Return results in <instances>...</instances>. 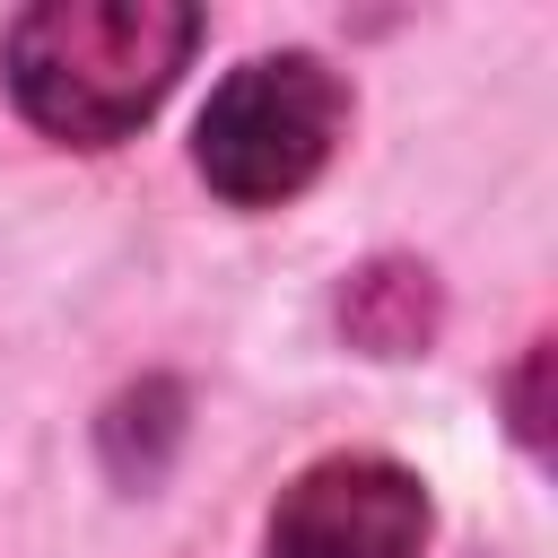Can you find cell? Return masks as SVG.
<instances>
[{
    "mask_svg": "<svg viewBox=\"0 0 558 558\" xmlns=\"http://www.w3.org/2000/svg\"><path fill=\"white\" fill-rule=\"evenodd\" d=\"M192 35L201 17L183 0H44L9 26V96L35 131L105 148L157 113Z\"/></svg>",
    "mask_w": 558,
    "mask_h": 558,
    "instance_id": "obj_1",
    "label": "cell"
},
{
    "mask_svg": "<svg viewBox=\"0 0 558 558\" xmlns=\"http://www.w3.org/2000/svg\"><path fill=\"white\" fill-rule=\"evenodd\" d=\"M331 140H340V78L314 52H262L218 78L201 140H192V166L235 209H270L323 174Z\"/></svg>",
    "mask_w": 558,
    "mask_h": 558,
    "instance_id": "obj_2",
    "label": "cell"
},
{
    "mask_svg": "<svg viewBox=\"0 0 558 558\" xmlns=\"http://www.w3.org/2000/svg\"><path fill=\"white\" fill-rule=\"evenodd\" d=\"M270 558H427V497L384 453H331L279 497Z\"/></svg>",
    "mask_w": 558,
    "mask_h": 558,
    "instance_id": "obj_3",
    "label": "cell"
}]
</instances>
